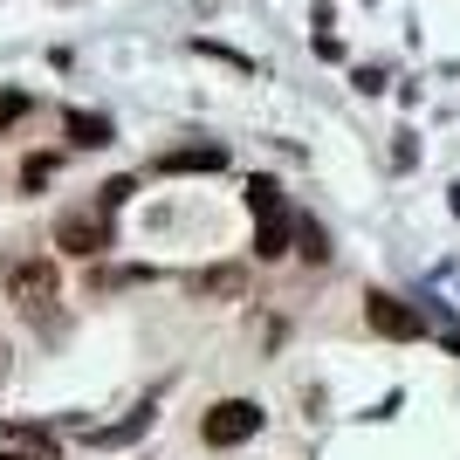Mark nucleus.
<instances>
[{"mask_svg":"<svg viewBox=\"0 0 460 460\" xmlns=\"http://www.w3.org/2000/svg\"><path fill=\"white\" fill-rule=\"evenodd\" d=\"M131 192H137L131 179H111V186H103V213H111V207H124V199H131Z\"/></svg>","mask_w":460,"mask_h":460,"instance_id":"13","label":"nucleus"},{"mask_svg":"<svg viewBox=\"0 0 460 460\" xmlns=\"http://www.w3.org/2000/svg\"><path fill=\"white\" fill-rule=\"evenodd\" d=\"M0 460H28V454H0Z\"/></svg>","mask_w":460,"mask_h":460,"instance_id":"14","label":"nucleus"},{"mask_svg":"<svg viewBox=\"0 0 460 460\" xmlns=\"http://www.w3.org/2000/svg\"><path fill=\"white\" fill-rule=\"evenodd\" d=\"M192 296H199V303H234V296H248V269H241V261L199 269V275H192Z\"/></svg>","mask_w":460,"mask_h":460,"instance_id":"5","label":"nucleus"},{"mask_svg":"<svg viewBox=\"0 0 460 460\" xmlns=\"http://www.w3.org/2000/svg\"><path fill=\"white\" fill-rule=\"evenodd\" d=\"M248 213L254 220H282V186H275V179H254L248 186Z\"/></svg>","mask_w":460,"mask_h":460,"instance_id":"7","label":"nucleus"},{"mask_svg":"<svg viewBox=\"0 0 460 460\" xmlns=\"http://www.w3.org/2000/svg\"><path fill=\"white\" fill-rule=\"evenodd\" d=\"M365 323L378 337H392V344H412L420 337V309H405L399 296H365Z\"/></svg>","mask_w":460,"mask_h":460,"instance_id":"4","label":"nucleus"},{"mask_svg":"<svg viewBox=\"0 0 460 460\" xmlns=\"http://www.w3.org/2000/svg\"><path fill=\"white\" fill-rule=\"evenodd\" d=\"M220 165H227L220 145H186V152H165V158H158V172H220Z\"/></svg>","mask_w":460,"mask_h":460,"instance_id":"6","label":"nucleus"},{"mask_svg":"<svg viewBox=\"0 0 460 460\" xmlns=\"http://www.w3.org/2000/svg\"><path fill=\"white\" fill-rule=\"evenodd\" d=\"M261 433V405L254 399H220V405H207V420H199V440L207 447H241V440H254Z\"/></svg>","mask_w":460,"mask_h":460,"instance_id":"1","label":"nucleus"},{"mask_svg":"<svg viewBox=\"0 0 460 460\" xmlns=\"http://www.w3.org/2000/svg\"><path fill=\"white\" fill-rule=\"evenodd\" d=\"M296 248H303L309 261H330V234L316 227V220H296Z\"/></svg>","mask_w":460,"mask_h":460,"instance_id":"10","label":"nucleus"},{"mask_svg":"<svg viewBox=\"0 0 460 460\" xmlns=\"http://www.w3.org/2000/svg\"><path fill=\"white\" fill-rule=\"evenodd\" d=\"M56 241H62V254H83V261H90V254L111 248V220H103V213H62Z\"/></svg>","mask_w":460,"mask_h":460,"instance_id":"2","label":"nucleus"},{"mask_svg":"<svg viewBox=\"0 0 460 460\" xmlns=\"http://www.w3.org/2000/svg\"><path fill=\"white\" fill-rule=\"evenodd\" d=\"M254 254H261V261H282V254H288V220H261V234H254Z\"/></svg>","mask_w":460,"mask_h":460,"instance_id":"9","label":"nucleus"},{"mask_svg":"<svg viewBox=\"0 0 460 460\" xmlns=\"http://www.w3.org/2000/svg\"><path fill=\"white\" fill-rule=\"evenodd\" d=\"M49 172H56V158H28V165H21V186H28V192L49 186Z\"/></svg>","mask_w":460,"mask_h":460,"instance_id":"12","label":"nucleus"},{"mask_svg":"<svg viewBox=\"0 0 460 460\" xmlns=\"http://www.w3.org/2000/svg\"><path fill=\"white\" fill-rule=\"evenodd\" d=\"M7 296H14L28 316H41V309L56 303V261H21V269L7 275Z\"/></svg>","mask_w":460,"mask_h":460,"instance_id":"3","label":"nucleus"},{"mask_svg":"<svg viewBox=\"0 0 460 460\" xmlns=\"http://www.w3.org/2000/svg\"><path fill=\"white\" fill-rule=\"evenodd\" d=\"M21 117H28V96H21V90H0V131H14Z\"/></svg>","mask_w":460,"mask_h":460,"instance_id":"11","label":"nucleus"},{"mask_svg":"<svg viewBox=\"0 0 460 460\" xmlns=\"http://www.w3.org/2000/svg\"><path fill=\"white\" fill-rule=\"evenodd\" d=\"M69 137H76L83 152H96V145H111V124H103V117H83V111H69Z\"/></svg>","mask_w":460,"mask_h":460,"instance_id":"8","label":"nucleus"}]
</instances>
